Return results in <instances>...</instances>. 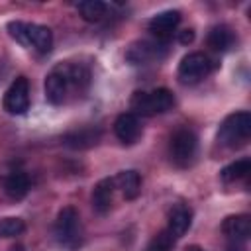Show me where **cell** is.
<instances>
[{
	"label": "cell",
	"mask_w": 251,
	"mask_h": 251,
	"mask_svg": "<svg viewBox=\"0 0 251 251\" xmlns=\"http://www.w3.org/2000/svg\"><path fill=\"white\" fill-rule=\"evenodd\" d=\"M249 173H251V161L247 157H243V159H237V161L226 165L222 169L220 176H222L224 182H233V180H239V178L247 176Z\"/></svg>",
	"instance_id": "19"
},
{
	"label": "cell",
	"mask_w": 251,
	"mask_h": 251,
	"mask_svg": "<svg viewBox=\"0 0 251 251\" xmlns=\"http://www.w3.org/2000/svg\"><path fill=\"white\" fill-rule=\"evenodd\" d=\"M10 251H25V249H24V245L16 243V245H12V247H10Z\"/></svg>",
	"instance_id": "25"
},
{
	"label": "cell",
	"mask_w": 251,
	"mask_h": 251,
	"mask_svg": "<svg viewBox=\"0 0 251 251\" xmlns=\"http://www.w3.org/2000/svg\"><path fill=\"white\" fill-rule=\"evenodd\" d=\"M180 24V12L178 10H167L149 20V31L157 37V41L165 43L173 37L176 25Z\"/></svg>",
	"instance_id": "9"
},
{
	"label": "cell",
	"mask_w": 251,
	"mask_h": 251,
	"mask_svg": "<svg viewBox=\"0 0 251 251\" xmlns=\"http://www.w3.org/2000/svg\"><path fill=\"white\" fill-rule=\"evenodd\" d=\"M171 159L178 165V167H186L194 161L196 157V149H198V139L194 135V131H190L188 127H180L173 133L171 137Z\"/></svg>",
	"instance_id": "6"
},
{
	"label": "cell",
	"mask_w": 251,
	"mask_h": 251,
	"mask_svg": "<svg viewBox=\"0 0 251 251\" xmlns=\"http://www.w3.org/2000/svg\"><path fill=\"white\" fill-rule=\"evenodd\" d=\"M55 237L59 245L69 251H75L80 247L82 227H80L78 212L73 206H65L63 210H59L57 220H55Z\"/></svg>",
	"instance_id": "3"
},
{
	"label": "cell",
	"mask_w": 251,
	"mask_h": 251,
	"mask_svg": "<svg viewBox=\"0 0 251 251\" xmlns=\"http://www.w3.org/2000/svg\"><path fill=\"white\" fill-rule=\"evenodd\" d=\"M190 224H192V210H190L188 206H184V204H176V206L171 208L167 229H169L175 237H182V235L188 231Z\"/></svg>",
	"instance_id": "14"
},
{
	"label": "cell",
	"mask_w": 251,
	"mask_h": 251,
	"mask_svg": "<svg viewBox=\"0 0 251 251\" xmlns=\"http://www.w3.org/2000/svg\"><path fill=\"white\" fill-rule=\"evenodd\" d=\"M249 135H251V114L249 112L229 114L218 129V141L226 147H239L249 139Z\"/></svg>",
	"instance_id": "4"
},
{
	"label": "cell",
	"mask_w": 251,
	"mask_h": 251,
	"mask_svg": "<svg viewBox=\"0 0 251 251\" xmlns=\"http://www.w3.org/2000/svg\"><path fill=\"white\" fill-rule=\"evenodd\" d=\"M106 10H108V6L100 0H84L78 4V12H80L82 20H86V22H100L106 16Z\"/></svg>",
	"instance_id": "20"
},
{
	"label": "cell",
	"mask_w": 251,
	"mask_h": 251,
	"mask_svg": "<svg viewBox=\"0 0 251 251\" xmlns=\"http://www.w3.org/2000/svg\"><path fill=\"white\" fill-rule=\"evenodd\" d=\"M222 233L229 241H247L251 235V220L247 214L227 216L222 222Z\"/></svg>",
	"instance_id": "11"
},
{
	"label": "cell",
	"mask_w": 251,
	"mask_h": 251,
	"mask_svg": "<svg viewBox=\"0 0 251 251\" xmlns=\"http://www.w3.org/2000/svg\"><path fill=\"white\" fill-rule=\"evenodd\" d=\"M10 35L22 43L24 47H33L39 53H47L53 47V31L41 24H25V22H10Z\"/></svg>",
	"instance_id": "1"
},
{
	"label": "cell",
	"mask_w": 251,
	"mask_h": 251,
	"mask_svg": "<svg viewBox=\"0 0 251 251\" xmlns=\"http://www.w3.org/2000/svg\"><path fill=\"white\" fill-rule=\"evenodd\" d=\"M25 229L24 220L20 218H0V237H16Z\"/></svg>",
	"instance_id": "22"
},
{
	"label": "cell",
	"mask_w": 251,
	"mask_h": 251,
	"mask_svg": "<svg viewBox=\"0 0 251 251\" xmlns=\"http://www.w3.org/2000/svg\"><path fill=\"white\" fill-rule=\"evenodd\" d=\"M129 106H131V114L135 116H155V114H163V112H169L173 106H175V96L169 88H155L151 92H133L131 100H129Z\"/></svg>",
	"instance_id": "2"
},
{
	"label": "cell",
	"mask_w": 251,
	"mask_h": 251,
	"mask_svg": "<svg viewBox=\"0 0 251 251\" xmlns=\"http://www.w3.org/2000/svg\"><path fill=\"white\" fill-rule=\"evenodd\" d=\"M226 251H245V241H229Z\"/></svg>",
	"instance_id": "24"
},
{
	"label": "cell",
	"mask_w": 251,
	"mask_h": 251,
	"mask_svg": "<svg viewBox=\"0 0 251 251\" xmlns=\"http://www.w3.org/2000/svg\"><path fill=\"white\" fill-rule=\"evenodd\" d=\"M98 139H100V131L96 127H80L65 133L63 143L71 149H90L98 143Z\"/></svg>",
	"instance_id": "13"
},
{
	"label": "cell",
	"mask_w": 251,
	"mask_h": 251,
	"mask_svg": "<svg viewBox=\"0 0 251 251\" xmlns=\"http://www.w3.org/2000/svg\"><path fill=\"white\" fill-rule=\"evenodd\" d=\"M2 106L12 116H22L29 108V82L25 76H18L4 92Z\"/></svg>",
	"instance_id": "8"
},
{
	"label": "cell",
	"mask_w": 251,
	"mask_h": 251,
	"mask_svg": "<svg viewBox=\"0 0 251 251\" xmlns=\"http://www.w3.org/2000/svg\"><path fill=\"white\" fill-rule=\"evenodd\" d=\"M210 71H212L210 59L204 53L194 51L182 57L178 65V80L184 84H194V82H200L204 76H208Z\"/></svg>",
	"instance_id": "7"
},
{
	"label": "cell",
	"mask_w": 251,
	"mask_h": 251,
	"mask_svg": "<svg viewBox=\"0 0 251 251\" xmlns=\"http://www.w3.org/2000/svg\"><path fill=\"white\" fill-rule=\"evenodd\" d=\"M69 90H71L69 63H59L45 76V98H47L49 104L59 106V104L65 102Z\"/></svg>",
	"instance_id": "5"
},
{
	"label": "cell",
	"mask_w": 251,
	"mask_h": 251,
	"mask_svg": "<svg viewBox=\"0 0 251 251\" xmlns=\"http://www.w3.org/2000/svg\"><path fill=\"white\" fill-rule=\"evenodd\" d=\"M175 239H176V237L165 227V229H161L157 235H153V239L147 243L145 251H173Z\"/></svg>",
	"instance_id": "21"
},
{
	"label": "cell",
	"mask_w": 251,
	"mask_h": 251,
	"mask_svg": "<svg viewBox=\"0 0 251 251\" xmlns=\"http://www.w3.org/2000/svg\"><path fill=\"white\" fill-rule=\"evenodd\" d=\"M178 41H180L182 45L192 43V41H194V31H192V29H182V31L178 33Z\"/></svg>",
	"instance_id": "23"
},
{
	"label": "cell",
	"mask_w": 251,
	"mask_h": 251,
	"mask_svg": "<svg viewBox=\"0 0 251 251\" xmlns=\"http://www.w3.org/2000/svg\"><path fill=\"white\" fill-rule=\"evenodd\" d=\"M114 178L106 176V178H100L94 188H92V208L94 212L98 214H106L112 206V200H114Z\"/></svg>",
	"instance_id": "12"
},
{
	"label": "cell",
	"mask_w": 251,
	"mask_h": 251,
	"mask_svg": "<svg viewBox=\"0 0 251 251\" xmlns=\"http://www.w3.org/2000/svg\"><path fill=\"white\" fill-rule=\"evenodd\" d=\"M161 53H159V45L157 43H149V41H139V43H133L127 53H126V59L131 63V65H145L153 59H159Z\"/></svg>",
	"instance_id": "15"
},
{
	"label": "cell",
	"mask_w": 251,
	"mask_h": 251,
	"mask_svg": "<svg viewBox=\"0 0 251 251\" xmlns=\"http://www.w3.org/2000/svg\"><path fill=\"white\" fill-rule=\"evenodd\" d=\"M114 133H116V137H118L122 143H126V145L135 143L137 137H139V133H141V126H139L137 116L131 114V112L120 114V116L116 118V122H114Z\"/></svg>",
	"instance_id": "10"
},
{
	"label": "cell",
	"mask_w": 251,
	"mask_h": 251,
	"mask_svg": "<svg viewBox=\"0 0 251 251\" xmlns=\"http://www.w3.org/2000/svg\"><path fill=\"white\" fill-rule=\"evenodd\" d=\"M184 251H204V249H200L198 245H190V247H186Z\"/></svg>",
	"instance_id": "26"
},
{
	"label": "cell",
	"mask_w": 251,
	"mask_h": 251,
	"mask_svg": "<svg viewBox=\"0 0 251 251\" xmlns=\"http://www.w3.org/2000/svg\"><path fill=\"white\" fill-rule=\"evenodd\" d=\"M4 192L12 200H22L29 192V176L24 171H12L4 180Z\"/></svg>",
	"instance_id": "17"
},
{
	"label": "cell",
	"mask_w": 251,
	"mask_h": 251,
	"mask_svg": "<svg viewBox=\"0 0 251 251\" xmlns=\"http://www.w3.org/2000/svg\"><path fill=\"white\" fill-rule=\"evenodd\" d=\"M208 45L214 51H227L233 45V31L227 25H214L208 33Z\"/></svg>",
	"instance_id": "18"
},
{
	"label": "cell",
	"mask_w": 251,
	"mask_h": 251,
	"mask_svg": "<svg viewBox=\"0 0 251 251\" xmlns=\"http://www.w3.org/2000/svg\"><path fill=\"white\" fill-rule=\"evenodd\" d=\"M114 184L122 190L124 198L126 200H135L141 192V176L137 171H122L116 178H114Z\"/></svg>",
	"instance_id": "16"
}]
</instances>
